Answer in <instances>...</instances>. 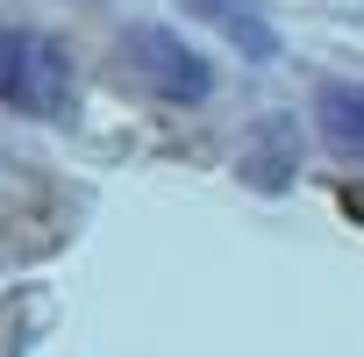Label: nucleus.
I'll return each mask as SVG.
<instances>
[{
  "mask_svg": "<svg viewBox=\"0 0 364 357\" xmlns=\"http://www.w3.org/2000/svg\"><path fill=\"white\" fill-rule=\"evenodd\" d=\"M293 157H300V150H293V122H279V114H272V122H257V150L243 157V171H250V186L279 193L286 178H293Z\"/></svg>",
  "mask_w": 364,
  "mask_h": 357,
  "instance_id": "obj_5",
  "label": "nucleus"
},
{
  "mask_svg": "<svg viewBox=\"0 0 364 357\" xmlns=\"http://www.w3.org/2000/svg\"><path fill=\"white\" fill-rule=\"evenodd\" d=\"M0 100L22 114H65L72 107V58L50 36L0 29Z\"/></svg>",
  "mask_w": 364,
  "mask_h": 357,
  "instance_id": "obj_1",
  "label": "nucleus"
},
{
  "mask_svg": "<svg viewBox=\"0 0 364 357\" xmlns=\"http://www.w3.org/2000/svg\"><path fill=\"white\" fill-rule=\"evenodd\" d=\"M186 8H193V15H208V22H215V29H222L250 65H272V58H279V29L264 22L257 0H186Z\"/></svg>",
  "mask_w": 364,
  "mask_h": 357,
  "instance_id": "obj_3",
  "label": "nucleus"
},
{
  "mask_svg": "<svg viewBox=\"0 0 364 357\" xmlns=\"http://www.w3.org/2000/svg\"><path fill=\"white\" fill-rule=\"evenodd\" d=\"M314 114H321V136H328V150H343V157H364V86H321Z\"/></svg>",
  "mask_w": 364,
  "mask_h": 357,
  "instance_id": "obj_4",
  "label": "nucleus"
},
{
  "mask_svg": "<svg viewBox=\"0 0 364 357\" xmlns=\"http://www.w3.org/2000/svg\"><path fill=\"white\" fill-rule=\"evenodd\" d=\"M122 50H129V72L157 93V100H178V107H200L208 93H215V65L186 43V36H171L164 22H136L129 36H122Z\"/></svg>",
  "mask_w": 364,
  "mask_h": 357,
  "instance_id": "obj_2",
  "label": "nucleus"
}]
</instances>
